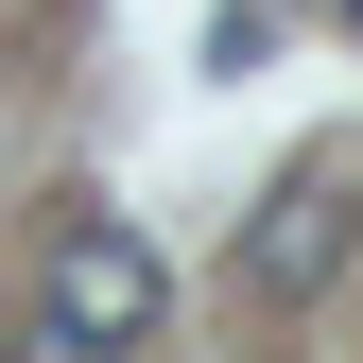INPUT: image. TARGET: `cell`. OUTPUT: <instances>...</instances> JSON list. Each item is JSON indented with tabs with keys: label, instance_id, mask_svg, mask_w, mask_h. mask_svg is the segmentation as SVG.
Wrapping results in <instances>:
<instances>
[{
	"label": "cell",
	"instance_id": "obj_2",
	"mask_svg": "<svg viewBox=\"0 0 363 363\" xmlns=\"http://www.w3.org/2000/svg\"><path fill=\"white\" fill-rule=\"evenodd\" d=\"M156 311H173V277H156V242H139V225H69V242H52V329L139 346Z\"/></svg>",
	"mask_w": 363,
	"mask_h": 363
},
{
	"label": "cell",
	"instance_id": "obj_1",
	"mask_svg": "<svg viewBox=\"0 0 363 363\" xmlns=\"http://www.w3.org/2000/svg\"><path fill=\"white\" fill-rule=\"evenodd\" d=\"M346 242H363V191H346V173H277V208L242 225V294L259 311H311L346 277Z\"/></svg>",
	"mask_w": 363,
	"mask_h": 363
},
{
	"label": "cell",
	"instance_id": "obj_3",
	"mask_svg": "<svg viewBox=\"0 0 363 363\" xmlns=\"http://www.w3.org/2000/svg\"><path fill=\"white\" fill-rule=\"evenodd\" d=\"M0 363H121V346H86V329H52V311H35V329L0 346Z\"/></svg>",
	"mask_w": 363,
	"mask_h": 363
}]
</instances>
